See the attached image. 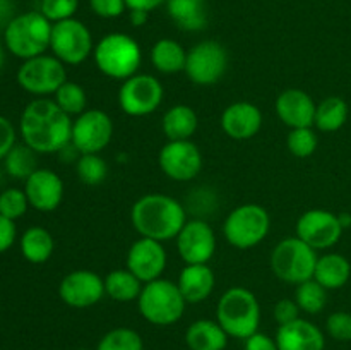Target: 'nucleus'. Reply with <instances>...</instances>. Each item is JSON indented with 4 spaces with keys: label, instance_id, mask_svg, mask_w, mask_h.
Wrapping results in <instances>:
<instances>
[{
    "label": "nucleus",
    "instance_id": "obj_1",
    "mask_svg": "<svg viewBox=\"0 0 351 350\" xmlns=\"http://www.w3.org/2000/svg\"><path fill=\"white\" fill-rule=\"evenodd\" d=\"M19 130L24 143L36 153H58L71 143L72 120L55 100L36 98L23 110Z\"/></svg>",
    "mask_w": 351,
    "mask_h": 350
},
{
    "label": "nucleus",
    "instance_id": "obj_2",
    "mask_svg": "<svg viewBox=\"0 0 351 350\" xmlns=\"http://www.w3.org/2000/svg\"><path fill=\"white\" fill-rule=\"evenodd\" d=\"M130 222L141 237L165 242L177 239L187 223V213L171 196L151 192L134 202L130 209Z\"/></svg>",
    "mask_w": 351,
    "mask_h": 350
},
{
    "label": "nucleus",
    "instance_id": "obj_3",
    "mask_svg": "<svg viewBox=\"0 0 351 350\" xmlns=\"http://www.w3.org/2000/svg\"><path fill=\"white\" fill-rule=\"evenodd\" d=\"M216 321L233 338L245 340L259 329L261 304L254 292L245 287H232L219 297Z\"/></svg>",
    "mask_w": 351,
    "mask_h": 350
},
{
    "label": "nucleus",
    "instance_id": "obj_4",
    "mask_svg": "<svg viewBox=\"0 0 351 350\" xmlns=\"http://www.w3.org/2000/svg\"><path fill=\"white\" fill-rule=\"evenodd\" d=\"M93 57L101 74L117 81H125L139 71L143 51L130 34L108 33L95 45Z\"/></svg>",
    "mask_w": 351,
    "mask_h": 350
},
{
    "label": "nucleus",
    "instance_id": "obj_5",
    "mask_svg": "<svg viewBox=\"0 0 351 350\" xmlns=\"http://www.w3.org/2000/svg\"><path fill=\"white\" fill-rule=\"evenodd\" d=\"M51 26L53 23H50L40 10L12 17L3 30L7 50L23 60L43 55L50 48Z\"/></svg>",
    "mask_w": 351,
    "mask_h": 350
},
{
    "label": "nucleus",
    "instance_id": "obj_6",
    "mask_svg": "<svg viewBox=\"0 0 351 350\" xmlns=\"http://www.w3.org/2000/svg\"><path fill=\"white\" fill-rule=\"evenodd\" d=\"M185 305L187 302L180 294L178 285L167 278H158L144 283L137 299L141 316L154 326H170L180 321Z\"/></svg>",
    "mask_w": 351,
    "mask_h": 350
},
{
    "label": "nucleus",
    "instance_id": "obj_7",
    "mask_svg": "<svg viewBox=\"0 0 351 350\" xmlns=\"http://www.w3.org/2000/svg\"><path fill=\"white\" fill-rule=\"evenodd\" d=\"M317 250L295 237H287L274 246L271 253V270L280 278L291 285H300L314 278L317 264Z\"/></svg>",
    "mask_w": 351,
    "mask_h": 350
},
{
    "label": "nucleus",
    "instance_id": "obj_8",
    "mask_svg": "<svg viewBox=\"0 0 351 350\" xmlns=\"http://www.w3.org/2000/svg\"><path fill=\"white\" fill-rule=\"evenodd\" d=\"M271 216L266 208L256 202H245L233 209L223 223V233L230 246L237 249H252L267 237Z\"/></svg>",
    "mask_w": 351,
    "mask_h": 350
},
{
    "label": "nucleus",
    "instance_id": "obj_9",
    "mask_svg": "<svg viewBox=\"0 0 351 350\" xmlns=\"http://www.w3.org/2000/svg\"><path fill=\"white\" fill-rule=\"evenodd\" d=\"M50 50L65 65H81L95 51L91 31L79 19H65L51 26Z\"/></svg>",
    "mask_w": 351,
    "mask_h": 350
},
{
    "label": "nucleus",
    "instance_id": "obj_10",
    "mask_svg": "<svg viewBox=\"0 0 351 350\" xmlns=\"http://www.w3.org/2000/svg\"><path fill=\"white\" fill-rule=\"evenodd\" d=\"M67 81V69L55 55H38L27 58L17 71V82L24 91L45 98L55 95L57 89Z\"/></svg>",
    "mask_w": 351,
    "mask_h": 350
},
{
    "label": "nucleus",
    "instance_id": "obj_11",
    "mask_svg": "<svg viewBox=\"0 0 351 350\" xmlns=\"http://www.w3.org/2000/svg\"><path fill=\"white\" fill-rule=\"evenodd\" d=\"M165 98V88L151 74H134L122 81L119 89V106L129 117H146L156 112Z\"/></svg>",
    "mask_w": 351,
    "mask_h": 350
},
{
    "label": "nucleus",
    "instance_id": "obj_12",
    "mask_svg": "<svg viewBox=\"0 0 351 350\" xmlns=\"http://www.w3.org/2000/svg\"><path fill=\"white\" fill-rule=\"evenodd\" d=\"M228 50L215 40L199 41L187 51L185 74L194 84L213 86L228 69Z\"/></svg>",
    "mask_w": 351,
    "mask_h": 350
},
{
    "label": "nucleus",
    "instance_id": "obj_13",
    "mask_svg": "<svg viewBox=\"0 0 351 350\" xmlns=\"http://www.w3.org/2000/svg\"><path fill=\"white\" fill-rule=\"evenodd\" d=\"M113 137V122L106 112L99 108L86 110L72 120L71 143L81 154L101 153Z\"/></svg>",
    "mask_w": 351,
    "mask_h": 350
},
{
    "label": "nucleus",
    "instance_id": "obj_14",
    "mask_svg": "<svg viewBox=\"0 0 351 350\" xmlns=\"http://www.w3.org/2000/svg\"><path fill=\"white\" fill-rule=\"evenodd\" d=\"M161 172L175 182H189L202 170V153L195 143L187 141H168L158 154Z\"/></svg>",
    "mask_w": 351,
    "mask_h": 350
},
{
    "label": "nucleus",
    "instance_id": "obj_15",
    "mask_svg": "<svg viewBox=\"0 0 351 350\" xmlns=\"http://www.w3.org/2000/svg\"><path fill=\"white\" fill-rule=\"evenodd\" d=\"M297 237L315 250L331 249L339 242L343 226L338 215L328 209H308L298 218Z\"/></svg>",
    "mask_w": 351,
    "mask_h": 350
},
{
    "label": "nucleus",
    "instance_id": "obj_16",
    "mask_svg": "<svg viewBox=\"0 0 351 350\" xmlns=\"http://www.w3.org/2000/svg\"><path fill=\"white\" fill-rule=\"evenodd\" d=\"M58 295L69 307H91L105 295V280L91 270H74L62 278Z\"/></svg>",
    "mask_w": 351,
    "mask_h": 350
},
{
    "label": "nucleus",
    "instance_id": "obj_17",
    "mask_svg": "<svg viewBox=\"0 0 351 350\" xmlns=\"http://www.w3.org/2000/svg\"><path fill=\"white\" fill-rule=\"evenodd\" d=\"M177 250L185 264H208L216 253V235L204 220H191L177 235Z\"/></svg>",
    "mask_w": 351,
    "mask_h": 350
},
{
    "label": "nucleus",
    "instance_id": "obj_18",
    "mask_svg": "<svg viewBox=\"0 0 351 350\" xmlns=\"http://www.w3.org/2000/svg\"><path fill=\"white\" fill-rule=\"evenodd\" d=\"M168 256L165 250L163 242L141 237L127 253V270L136 275L143 283L158 280L167 268Z\"/></svg>",
    "mask_w": 351,
    "mask_h": 350
},
{
    "label": "nucleus",
    "instance_id": "obj_19",
    "mask_svg": "<svg viewBox=\"0 0 351 350\" xmlns=\"http://www.w3.org/2000/svg\"><path fill=\"white\" fill-rule=\"evenodd\" d=\"M24 192L29 206L43 213L55 211L64 199V182L50 168H38L26 178Z\"/></svg>",
    "mask_w": 351,
    "mask_h": 350
},
{
    "label": "nucleus",
    "instance_id": "obj_20",
    "mask_svg": "<svg viewBox=\"0 0 351 350\" xmlns=\"http://www.w3.org/2000/svg\"><path fill=\"white\" fill-rule=\"evenodd\" d=\"M315 108H317V103L304 89H285L276 98L278 117L290 129L314 127Z\"/></svg>",
    "mask_w": 351,
    "mask_h": 350
},
{
    "label": "nucleus",
    "instance_id": "obj_21",
    "mask_svg": "<svg viewBox=\"0 0 351 350\" xmlns=\"http://www.w3.org/2000/svg\"><path fill=\"white\" fill-rule=\"evenodd\" d=\"M263 127V112L250 102H235L221 113V129L235 141L252 139Z\"/></svg>",
    "mask_w": 351,
    "mask_h": 350
},
{
    "label": "nucleus",
    "instance_id": "obj_22",
    "mask_svg": "<svg viewBox=\"0 0 351 350\" xmlns=\"http://www.w3.org/2000/svg\"><path fill=\"white\" fill-rule=\"evenodd\" d=\"M278 350H324L326 338L319 326L307 319L298 318L278 328Z\"/></svg>",
    "mask_w": 351,
    "mask_h": 350
},
{
    "label": "nucleus",
    "instance_id": "obj_23",
    "mask_svg": "<svg viewBox=\"0 0 351 350\" xmlns=\"http://www.w3.org/2000/svg\"><path fill=\"white\" fill-rule=\"evenodd\" d=\"M177 285L187 304H199L204 302L215 290V271L209 264H185Z\"/></svg>",
    "mask_w": 351,
    "mask_h": 350
},
{
    "label": "nucleus",
    "instance_id": "obj_24",
    "mask_svg": "<svg viewBox=\"0 0 351 350\" xmlns=\"http://www.w3.org/2000/svg\"><path fill=\"white\" fill-rule=\"evenodd\" d=\"M185 343L191 350H225L228 333L218 321L197 319L185 331Z\"/></svg>",
    "mask_w": 351,
    "mask_h": 350
},
{
    "label": "nucleus",
    "instance_id": "obj_25",
    "mask_svg": "<svg viewBox=\"0 0 351 350\" xmlns=\"http://www.w3.org/2000/svg\"><path fill=\"white\" fill-rule=\"evenodd\" d=\"M170 19L184 31H202L208 26L206 0H167Z\"/></svg>",
    "mask_w": 351,
    "mask_h": 350
},
{
    "label": "nucleus",
    "instance_id": "obj_26",
    "mask_svg": "<svg viewBox=\"0 0 351 350\" xmlns=\"http://www.w3.org/2000/svg\"><path fill=\"white\" fill-rule=\"evenodd\" d=\"M351 277V264L343 254L328 253L317 257L314 280L319 281L326 290H338L348 283Z\"/></svg>",
    "mask_w": 351,
    "mask_h": 350
},
{
    "label": "nucleus",
    "instance_id": "obj_27",
    "mask_svg": "<svg viewBox=\"0 0 351 350\" xmlns=\"http://www.w3.org/2000/svg\"><path fill=\"white\" fill-rule=\"evenodd\" d=\"M199 126L197 113L189 105H175L165 112L161 129L168 141H187L195 134Z\"/></svg>",
    "mask_w": 351,
    "mask_h": 350
},
{
    "label": "nucleus",
    "instance_id": "obj_28",
    "mask_svg": "<svg viewBox=\"0 0 351 350\" xmlns=\"http://www.w3.org/2000/svg\"><path fill=\"white\" fill-rule=\"evenodd\" d=\"M187 50L171 38H161L151 48V64L161 74H177L185 71Z\"/></svg>",
    "mask_w": 351,
    "mask_h": 350
},
{
    "label": "nucleus",
    "instance_id": "obj_29",
    "mask_svg": "<svg viewBox=\"0 0 351 350\" xmlns=\"http://www.w3.org/2000/svg\"><path fill=\"white\" fill-rule=\"evenodd\" d=\"M55 250V240L43 226H29L21 237V253L33 264H43Z\"/></svg>",
    "mask_w": 351,
    "mask_h": 350
},
{
    "label": "nucleus",
    "instance_id": "obj_30",
    "mask_svg": "<svg viewBox=\"0 0 351 350\" xmlns=\"http://www.w3.org/2000/svg\"><path fill=\"white\" fill-rule=\"evenodd\" d=\"M105 294L115 302L137 301L144 283L129 270H112L105 278Z\"/></svg>",
    "mask_w": 351,
    "mask_h": 350
},
{
    "label": "nucleus",
    "instance_id": "obj_31",
    "mask_svg": "<svg viewBox=\"0 0 351 350\" xmlns=\"http://www.w3.org/2000/svg\"><path fill=\"white\" fill-rule=\"evenodd\" d=\"M348 103L339 96H328L317 103L314 126L322 132H336L348 120Z\"/></svg>",
    "mask_w": 351,
    "mask_h": 350
},
{
    "label": "nucleus",
    "instance_id": "obj_32",
    "mask_svg": "<svg viewBox=\"0 0 351 350\" xmlns=\"http://www.w3.org/2000/svg\"><path fill=\"white\" fill-rule=\"evenodd\" d=\"M3 160H5V172L14 178L26 180L38 170V153L26 143L16 144Z\"/></svg>",
    "mask_w": 351,
    "mask_h": 350
},
{
    "label": "nucleus",
    "instance_id": "obj_33",
    "mask_svg": "<svg viewBox=\"0 0 351 350\" xmlns=\"http://www.w3.org/2000/svg\"><path fill=\"white\" fill-rule=\"evenodd\" d=\"M295 301H297L300 311L307 312V314H319L324 311L326 304H328V290L319 281L311 278V280L297 285Z\"/></svg>",
    "mask_w": 351,
    "mask_h": 350
},
{
    "label": "nucleus",
    "instance_id": "obj_34",
    "mask_svg": "<svg viewBox=\"0 0 351 350\" xmlns=\"http://www.w3.org/2000/svg\"><path fill=\"white\" fill-rule=\"evenodd\" d=\"M75 174L86 185H99L108 177V165L99 153L81 154L75 161Z\"/></svg>",
    "mask_w": 351,
    "mask_h": 350
},
{
    "label": "nucleus",
    "instance_id": "obj_35",
    "mask_svg": "<svg viewBox=\"0 0 351 350\" xmlns=\"http://www.w3.org/2000/svg\"><path fill=\"white\" fill-rule=\"evenodd\" d=\"M55 103L64 110L67 115H81L86 112L88 106V96H86L84 88L77 82L65 81L55 93Z\"/></svg>",
    "mask_w": 351,
    "mask_h": 350
},
{
    "label": "nucleus",
    "instance_id": "obj_36",
    "mask_svg": "<svg viewBox=\"0 0 351 350\" xmlns=\"http://www.w3.org/2000/svg\"><path fill=\"white\" fill-rule=\"evenodd\" d=\"M96 350H144V343L136 329L115 328L103 335Z\"/></svg>",
    "mask_w": 351,
    "mask_h": 350
},
{
    "label": "nucleus",
    "instance_id": "obj_37",
    "mask_svg": "<svg viewBox=\"0 0 351 350\" xmlns=\"http://www.w3.org/2000/svg\"><path fill=\"white\" fill-rule=\"evenodd\" d=\"M317 134L314 127H298L290 129L287 136V148L293 156L308 158L317 150Z\"/></svg>",
    "mask_w": 351,
    "mask_h": 350
},
{
    "label": "nucleus",
    "instance_id": "obj_38",
    "mask_svg": "<svg viewBox=\"0 0 351 350\" xmlns=\"http://www.w3.org/2000/svg\"><path fill=\"white\" fill-rule=\"evenodd\" d=\"M27 206H29L27 196L21 189H5L0 192V215L5 218L16 222L21 216H24Z\"/></svg>",
    "mask_w": 351,
    "mask_h": 350
},
{
    "label": "nucleus",
    "instance_id": "obj_39",
    "mask_svg": "<svg viewBox=\"0 0 351 350\" xmlns=\"http://www.w3.org/2000/svg\"><path fill=\"white\" fill-rule=\"evenodd\" d=\"M77 7L79 0H41L40 12L50 23H60V21L74 17Z\"/></svg>",
    "mask_w": 351,
    "mask_h": 350
},
{
    "label": "nucleus",
    "instance_id": "obj_40",
    "mask_svg": "<svg viewBox=\"0 0 351 350\" xmlns=\"http://www.w3.org/2000/svg\"><path fill=\"white\" fill-rule=\"evenodd\" d=\"M326 329L329 336L338 342H350L351 340V314L345 311L332 312L326 321Z\"/></svg>",
    "mask_w": 351,
    "mask_h": 350
},
{
    "label": "nucleus",
    "instance_id": "obj_41",
    "mask_svg": "<svg viewBox=\"0 0 351 350\" xmlns=\"http://www.w3.org/2000/svg\"><path fill=\"white\" fill-rule=\"evenodd\" d=\"M89 9L103 19H115L127 9L125 0H89Z\"/></svg>",
    "mask_w": 351,
    "mask_h": 350
},
{
    "label": "nucleus",
    "instance_id": "obj_42",
    "mask_svg": "<svg viewBox=\"0 0 351 350\" xmlns=\"http://www.w3.org/2000/svg\"><path fill=\"white\" fill-rule=\"evenodd\" d=\"M300 318V307H298L297 301H291V299H281L274 305V319L280 326L288 325V323H293Z\"/></svg>",
    "mask_w": 351,
    "mask_h": 350
},
{
    "label": "nucleus",
    "instance_id": "obj_43",
    "mask_svg": "<svg viewBox=\"0 0 351 350\" xmlns=\"http://www.w3.org/2000/svg\"><path fill=\"white\" fill-rule=\"evenodd\" d=\"M14 146H16V129L7 117L0 115V160H3Z\"/></svg>",
    "mask_w": 351,
    "mask_h": 350
},
{
    "label": "nucleus",
    "instance_id": "obj_44",
    "mask_svg": "<svg viewBox=\"0 0 351 350\" xmlns=\"http://www.w3.org/2000/svg\"><path fill=\"white\" fill-rule=\"evenodd\" d=\"M16 223L0 215V254L9 250L16 242Z\"/></svg>",
    "mask_w": 351,
    "mask_h": 350
},
{
    "label": "nucleus",
    "instance_id": "obj_45",
    "mask_svg": "<svg viewBox=\"0 0 351 350\" xmlns=\"http://www.w3.org/2000/svg\"><path fill=\"white\" fill-rule=\"evenodd\" d=\"M243 350H278V345L276 340L271 338L269 335L256 331L254 335H250L249 338H245Z\"/></svg>",
    "mask_w": 351,
    "mask_h": 350
},
{
    "label": "nucleus",
    "instance_id": "obj_46",
    "mask_svg": "<svg viewBox=\"0 0 351 350\" xmlns=\"http://www.w3.org/2000/svg\"><path fill=\"white\" fill-rule=\"evenodd\" d=\"M127 3V9L132 10V9H143L151 12V10L158 9L160 5L167 3V0H125Z\"/></svg>",
    "mask_w": 351,
    "mask_h": 350
},
{
    "label": "nucleus",
    "instance_id": "obj_47",
    "mask_svg": "<svg viewBox=\"0 0 351 350\" xmlns=\"http://www.w3.org/2000/svg\"><path fill=\"white\" fill-rule=\"evenodd\" d=\"M149 19V12L143 9H132L129 10V21L134 27H143Z\"/></svg>",
    "mask_w": 351,
    "mask_h": 350
},
{
    "label": "nucleus",
    "instance_id": "obj_48",
    "mask_svg": "<svg viewBox=\"0 0 351 350\" xmlns=\"http://www.w3.org/2000/svg\"><path fill=\"white\" fill-rule=\"evenodd\" d=\"M9 16H10V5H9V2H7V0H0V21L7 19V21H9V23H10Z\"/></svg>",
    "mask_w": 351,
    "mask_h": 350
},
{
    "label": "nucleus",
    "instance_id": "obj_49",
    "mask_svg": "<svg viewBox=\"0 0 351 350\" xmlns=\"http://www.w3.org/2000/svg\"><path fill=\"white\" fill-rule=\"evenodd\" d=\"M338 218H339V223H341L343 230L350 229V226H351V215H350V213H339Z\"/></svg>",
    "mask_w": 351,
    "mask_h": 350
},
{
    "label": "nucleus",
    "instance_id": "obj_50",
    "mask_svg": "<svg viewBox=\"0 0 351 350\" xmlns=\"http://www.w3.org/2000/svg\"><path fill=\"white\" fill-rule=\"evenodd\" d=\"M3 64H5V51H3V47L0 45V71H2Z\"/></svg>",
    "mask_w": 351,
    "mask_h": 350
},
{
    "label": "nucleus",
    "instance_id": "obj_51",
    "mask_svg": "<svg viewBox=\"0 0 351 350\" xmlns=\"http://www.w3.org/2000/svg\"><path fill=\"white\" fill-rule=\"evenodd\" d=\"M0 184H2V170H0Z\"/></svg>",
    "mask_w": 351,
    "mask_h": 350
},
{
    "label": "nucleus",
    "instance_id": "obj_52",
    "mask_svg": "<svg viewBox=\"0 0 351 350\" xmlns=\"http://www.w3.org/2000/svg\"><path fill=\"white\" fill-rule=\"evenodd\" d=\"M79 350H89V349H79Z\"/></svg>",
    "mask_w": 351,
    "mask_h": 350
}]
</instances>
